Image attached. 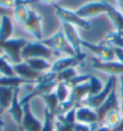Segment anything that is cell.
<instances>
[{
	"label": "cell",
	"instance_id": "obj_1",
	"mask_svg": "<svg viewBox=\"0 0 123 131\" xmlns=\"http://www.w3.org/2000/svg\"><path fill=\"white\" fill-rule=\"evenodd\" d=\"M58 85V80H56V74L53 72H47L45 74H41V76L36 80V85L30 88V93H27L23 99L21 100V104H29L30 100L34 98L42 97L47 93H50L55 90V87Z\"/></svg>",
	"mask_w": 123,
	"mask_h": 131
},
{
	"label": "cell",
	"instance_id": "obj_2",
	"mask_svg": "<svg viewBox=\"0 0 123 131\" xmlns=\"http://www.w3.org/2000/svg\"><path fill=\"white\" fill-rule=\"evenodd\" d=\"M27 41L23 38H10L8 41H0V50H3L7 57L14 63L23 62L22 59V50L26 45Z\"/></svg>",
	"mask_w": 123,
	"mask_h": 131
},
{
	"label": "cell",
	"instance_id": "obj_3",
	"mask_svg": "<svg viewBox=\"0 0 123 131\" xmlns=\"http://www.w3.org/2000/svg\"><path fill=\"white\" fill-rule=\"evenodd\" d=\"M41 42L45 47H48L49 49H51L55 52H65L68 56H75L74 50H73V48L67 42V39L65 37V34H63L62 30L55 32L51 37L42 39Z\"/></svg>",
	"mask_w": 123,
	"mask_h": 131
},
{
	"label": "cell",
	"instance_id": "obj_4",
	"mask_svg": "<svg viewBox=\"0 0 123 131\" xmlns=\"http://www.w3.org/2000/svg\"><path fill=\"white\" fill-rule=\"evenodd\" d=\"M115 85H116V76H112V75L109 76L106 83L104 85V88H103L97 95L86 97L85 99L82 100L84 106H87V107H90V108H92V110H97L98 107L102 106V104L106 100V98L109 97V94L111 93V91L115 88Z\"/></svg>",
	"mask_w": 123,
	"mask_h": 131
},
{
	"label": "cell",
	"instance_id": "obj_5",
	"mask_svg": "<svg viewBox=\"0 0 123 131\" xmlns=\"http://www.w3.org/2000/svg\"><path fill=\"white\" fill-rule=\"evenodd\" d=\"M55 8V13L58 16V18L62 23H66V24H71L73 26H78V28L85 29V30H89L91 28V24L86 19H82L75 13V11L68 10V8H65L62 6H59V5H54Z\"/></svg>",
	"mask_w": 123,
	"mask_h": 131
},
{
	"label": "cell",
	"instance_id": "obj_6",
	"mask_svg": "<svg viewBox=\"0 0 123 131\" xmlns=\"http://www.w3.org/2000/svg\"><path fill=\"white\" fill-rule=\"evenodd\" d=\"M53 55V50L45 47L41 41L38 42H27L23 50H22V59L27 60L32 57H41L48 60Z\"/></svg>",
	"mask_w": 123,
	"mask_h": 131
},
{
	"label": "cell",
	"instance_id": "obj_7",
	"mask_svg": "<svg viewBox=\"0 0 123 131\" xmlns=\"http://www.w3.org/2000/svg\"><path fill=\"white\" fill-rule=\"evenodd\" d=\"M110 6L111 5L106 1H90L78 8L75 13L82 19H87V18L96 17L100 13H108Z\"/></svg>",
	"mask_w": 123,
	"mask_h": 131
},
{
	"label": "cell",
	"instance_id": "obj_8",
	"mask_svg": "<svg viewBox=\"0 0 123 131\" xmlns=\"http://www.w3.org/2000/svg\"><path fill=\"white\" fill-rule=\"evenodd\" d=\"M62 31L65 34V37H66V39H67V42H68L69 45H71L73 48V50H74L75 56L84 61L86 57V54L82 52V50H81L82 39L79 37V35H78V32H77V30H75V28L71 24L62 23Z\"/></svg>",
	"mask_w": 123,
	"mask_h": 131
},
{
	"label": "cell",
	"instance_id": "obj_9",
	"mask_svg": "<svg viewBox=\"0 0 123 131\" xmlns=\"http://www.w3.org/2000/svg\"><path fill=\"white\" fill-rule=\"evenodd\" d=\"M23 28L36 39L42 41V17L34 10H29L27 18L23 24Z\"/></svg>",
	"mask_w": 123,
	"mask_h": 131
},
{
	"label": "cell",
	"instance_id": "obj_10",
	"mask_svg": "<svg viewBox=\"0 0 123 131\" xmlns=\"http://www.w3.org/2000/svg\"><path fill=\"white\" fill-rule=\"evenodd\" d=\"M81 47L82 48L89 49L90 51L94 52L99 59L104 61V62H110L115 60V54L111 47L106 45L104 42H100L98 44H93V43H89V42L82 41L81 42Z\"/></svg>",
	"mask_w": 123,
	"mask_h": 131
},
{
	"label": "cell",
	"instance_id": "obj_11",
	"mask_svg": "<svg viewBox=\"0 0 123 131\" xmlns=\"http://www.w3.org/2000/svg\"><path fill=\"white\" fill-rule=\"evenodd\" d=\"M120 107V103H118V97L116 94V90L113 88L111 91V93L109 94V97L106 98V100L102 104V106L98 107L96 110L97 117H98V124H102L105 116L111 111H118Z\"/></svg>",
	"mask_w": 123,
	"mask_h": 131
},
{
	"label": "cell",
	"instance_id": "obj_12",
	"mask_svg": "<svg viewBox=\"0 0 123 131\" xmlns=\"http://www.w3.org/2000/svg\"><path fill=\"white\" fill-rule=\"evenodd\" d=\"M24 117L21 128L23 131H41L43 128V123L38 121L32 113L30 108V104H24Z\"/></svg>",
	"mask_w": 123,
	"mask_h": 131
},
{
	"label": "cell",
	"instance_id": "obj_13",
	"mask_svg": "<svg viewBox=\"0 0 123 131\" xmlns=\"http://www.w3.org/2000/svg\"><path fill=\"white\" fill-rule=\"evenodd\" d=\"M92 67L94 69H98L103 73L109 74L110 76H116V75H122L123 74V63L121 62H104V61H98L96 59H92Z\"/></svg>",
	"mask_w": 123,
	"mask_h": 131
},
{
	"label": "cell",
	"instance_id": "obj_14",
	"mask_svg": "<svg viewBox=\"0 0 123 131\" xmlns=\"http://www.w3.org/2000/svg\"><path fill=\"white\" fill-rule=\"evenodd\" d=\"M18 94H19V87H16L13 93V99H12L11 106L8 108V113L11 114V117H12L14 123L17 125H19V128H21L22 122H23V117H24V106L21 104Z\"/></svg>",
	"mask_w": 123,
	"mask_h": 131
},
{
	"label": "cell",
	"instance_id": "obj_15",
	"mask_svg": "<svg viewBox=\"0 0 123 131\" xmlns=\"http://www.w3.org/2000/svg\"><path fill=\"white\" fill-rule=\"evenodd\" d=\"M13 70H14V74L17 76H19V78H22V79H24V80H27L30 82H36V80L41 76V73L34 70L25 61L14 64Z\"/></svg>",
	"mask_w": 123,
	"mask_h": 131
},
{
	"label": "cell",
	"instance_id": "obj_16",
	"mask_svg": "<svg viewBox=\"0 0 123 131\" xmlns=\"http://www.w3.org/2000/svg\"><path fill=\"white\" fill-rule=\"evenodd\" d=\"M77 123L93 125L98 124V117L96 111L87 106H78L77 107Z\"/></svg>",
	"mask_w": 123,
	"mask_h": 131
},
{
	"label": "cell",
	"instance_id": "obj_17",
	"mask_svg": "<svg viewBox=\"0 0 123 131\" xmlns=\"http://www.w3.org/2000/svg\"><path fill=\"white\" fill-rule=\"evenodd\" d=\"M84 62L82 60H80L77 56H67V57H62V59H59L54 62V64L51 66L50 72L58 74V73L65 70V69L68 68H74L75 66L81 64Z\"/></svg>",
	"mask_w": 123,
	"mask_h": 131
},
{
	"label": "cell",
	"instance_id": "obj_18",
	"mask_svg": "<svg viewBox=\"0 0 123 131\" xmlns=\"http://www.w3.org/2000/svg\"><path fill=\"white\" fill-rule=\"evenodd\" d=\"M89 81L85 83H81V85H78V86L71 88V94H69V101H72L75 106H78L80 103H82V100L85 99L87 95H89Z\"/></svg>",
	"mask_w": 123,
	"mask_h": 131
},
{
	"label": "cell",
	"instance_id": "obj_19",
	"mask_svg": "<svg viewBox=\"0 0 123 131\" xmlns=\"http://www.w3.org/2000/svg\"><path fill=\"white\" fill-rule=\"evenodd\" d=\"M16 87H0V114L4 110H8L13 99Z\"/></svg>",
	"mask_w": 123,
	"mask_h": 131
},
{
	"label": "cell",
	"instance_id": "obj_20",
	"mask_svg": "<svg viewBox=\"0 0 123 131\" xmlns=\"http://www.w3.org/2000/svg\"><path fill=\"white\" fill-rule=\"evenodd\" d=\"M13 32V24L8 16L0 18V41H8Z\"/></svg>",
	"mask_w": 123,
	"mask_h": 131
},
{
	"label": "cell",
	"instance_id": "obj_21",
	"mask_svg": "<svg viewBox=\"0 0 123 131\" xmlns=\"http://www.w3.org/2000/svg\"><path fill=\"white\" fill-rule=\"evenodd\" d=\"M32 83L27 80H24L19 76H3L0 78V87H19L23 85H29Z\"/></svg>",
	"mask_w": 123,
	"mask_h": 131
},
{
	"label": "cell",
	"instance_id": "obj_22",
	"mask_svg": "<svg viewBox=\"0 0 123 131\" xmlns=\"http://www.w3.org/2000/svg\"><path fill=\"white\" fill-rule=\"evenodd\" d=\"M106 14L109 16L110 20L112 21V24L115 25L117 32L123 34V13H121L120 11L116 10L113 6H110Z\"/></svg>",
	"mask_w": 123,
	"mask_h": 131
},
{
	"label": "cell",
	"instance_id": "obj_23",
	"mask_svg": "<svg viewBox=\"0 0 123 131\" xmlns=\"http://www.w3.org/2000/svg\"><path fill=\"white\" fill-rule=\"evenodd\" d=\"M41 98L43 99V101L45 104V110H48L53 116H55L56 114V110H58V107H59V104H60L55 92L47 93L44 95H42Z\"/></svg>",
	"mask_w": 123,
	"mask_h": 131
},
{
	"label": "cell",
	"instance_id": "obj_24",
	"mask_svg": "<svg viewBox=\"0 0 123 131\" xmlns=\"http://www.w3.org/2000/svg\"><path fill=\"white\" fill-rule=\"evenodd\" d=\"M25 62L30 66L34 70H36V72H38V73L45 72V70H49V69L51 68V66L49 64V62H48V60L41 59V57L27 59V60H25Z\"/></svg>",
	"mask_w": 123,
	"mask_h": 131
},
{
	"label": "cell",
	"instance_id": "obj_25",
	"mask_svg": "<svg viewBox=\"0 0 123 131\" xmlns=\"http://www.w3.org/2000/svg\"><path fill=\"white\" fill-rule=\"evenodd\" d=\"M104 43L109 45L111 48H122L123 49V36L120 32H110L105 38H104Z\"/></svg>",
	"mask_w": 123,
	"mask_h": 131
},
{
	"label": "cell",
	"instance_id": "obj_26",
	"mask_svg": "<svg viewBox=\"0 0 123 131\" xmlns=\"http://www.w3.org/2000/svg\"><path fill=\"white\" fill-rule=\"evenodd\" d=\"M55 94H56L59 101H60V103H63V101L69 99L71 88L67 86L66 82H58V85L55 87Z\"/></svg>",
	"mask_w": 123,
	"mask_h": 131
},
{
	"label": "cell",
	"instance_id": "obj_27",
	"mask_svg": "<svg viewBox=\"0 0 123 131\" xmlns=\"http://www.w3.org/2000/svg\"><path fill=\"white\" fill-rule=\"evenodd\" d=\"M27 13H29V8H27L25 5H16L13 7V16L16 18L18 24H21L23 26V24L25 23L27 18Z\"/></svg>",
	"mask_w": 123,
	"mask_h": 131
},
{
	"label": "cell",
	"instance_id": "obj_28",
	"mask_svg": "<svg viewBox=\"0 0 123 131\" xmlns=\"http://www.w3.org/2000/svg\"><path fill=\"white\" fill-rule=\"evenodd\" d=\"M121 119H122V116H121L120 111H111L105 116L104 121H103V124L108 126V128L112 129L120 123Z\"/></svg>",
	"mask_w": 123,
	"mask_h": 131
},
{
	"label": "cell",
	"instance_id": "obj_29",
	"mask_svg": "<svg viewBox=\"0 0 123 131\" xmlns=\"http://www.w3.org/2000/svg\"><path fill=\"white\" fill-rule=\"evenodd\" d=\"M89 86H90V90H89V95L87 97L97 95L104 88V85L102 83V81L97 76H93V75H91V78L89 80Z\"/></svg>",
	"mask_w": 123,
	"mask_h": 131
},
{
	"label": "cell",
	"instance_id": "obj_30",
	"mask_svg": "<svg viewBox=\"0 0 123 131\" xmlns=\"http://www.w3.org/2000/svg\"><path fill=\"white\" fill-rule=\"evenodd\" d=\"M78 74H77L74 68H68V69H65V70L58 73L56 74V80H58V82H68V81H71Z\"/></svg>",
	"mask_w": 123,
	"mask_h": 131
},
{
	"label": "cell",
	"instance_id": "obj_31",
	"mask_svg": "<svg viewBox=\"0 0 123 131\" xmlns=\"http://www.w3.org/2000/svg\"><path fill=\"white\" fill-rule=\"evenodd\" d=\"M54 123L55 116H53L48 110H44V122L41 131H54Z\"/></svg>",
	"mask_w": 123,
	"mask_h": 131
},
{
	"label": "cell",
	"instance_id": "obj_32",
	"mask_svg": "<svg viewBox=\"0 0 123 131\" xmlns=\"http://www.w3.org/2000/svg\"><path fill=\"white\" fill-rule=\"evenodd\" d=\"M0 73L3 74V76H16L13 66H10L1 56H0Z\"/></svg>",
	"mask_w": 123,
	"mask_h": 131
},
{
	"label": "cell",
	"instance_id": "obj_33",
	"mask_svg": "<svg viewBox=\"0 0 123 131\" xmlns=\"http://www.w3.org/2000/svg\"><path fill=\"white\" fill-rule=\"evenodd\" d=\"M90 78H91L90 74H84V75H79L78 74L75 78H73L71 81H68V82H66V83H67V86H68L69 88H73V87L78 86V85H81V83L87 82V81L90 80Z\"/></svg>",
	"mask_w": 123,
	"mask_h": 131
},
{
	"label": "cell",
	"instance_id": "obj_34",
	"mask_svg": "<svg viewBox=\"0 0 123 131\" xmlns=\"http://www.w3.org/2000/svg\"><path fill=\"white\" fill-rule=\"evenodd\" d=\"M73 107H77L72 101H69V100H66L63 103H60L59 104V107L58 110H56V114L55 116H58V114H65L66 112H68L69 110H72Z\"/></svg>",
	"mask_w": 123,
	"mask_h": 131
},
{
	"label": "cell",
	"instance_id": "obj_35",
	"mask_svg": "<svg viewBox=\"0 0 123 131\" xmlns=\"http://www.w3.org/2000/svg\"><path fill=\"white\" fill-rule=\"evenodd\" d=\"M72 130H73V126H71V125L66 124V123H62V122L55 119L54 131H72Z\"/></svg>",
	"mask_w": 123,
	"mask_h": 131
},
{
	"label": "cell",
	"instance_id": "obj_36",
	"mask_svg": "<svg viewBox=\"0 0 123 131\" xmlns=\"http://www.w3.org/2000/svg\"><path fill=\"white\" fill-rule=\"evenodd\" d=\"M115 57L118 60V62L123 63V49L122 48H112Z\"/></svg>",
	"mask_w": 123,
	"mask_h": 131
},
{
	"label": "cell",
	"instance_id": "obj_37",
	"mask_svg": "<svg viewBox=\"0 0 123 131\" xmlns=\"http://www.w3.org/2000/svg\"><path fill=\"white\" fill-rule=\"evenodd\" d=\"M13 13V10L12 8H5V7H0V18L5 17V16H8Z\"/></svg>",
	"mask_w": 123,
	"mask_h": 131
},
{
	"label": "cell",
	"instance_id": "obj_38",
	"mask_svg": "<svg viewBox=\"0 0 123 131\" xmlns=\"http://www.w3.org/2000/svg\"><path fill=\"white\" fill-rule=\"evenodd\" d=\"M111 131H123V117H122V119L120 121V123H118L115 128L111 129Z\"/></svg>",
	"mask_w": 123,
	"mask_h": 131
},
{
	"label": "cell",
	"instance_id": "obj_39",
	"mask_svg": "<svg viewBox=\"0 0 123 131\" xmlns=\"http://www.w3.org/2000/svg\"><path fill=\"white\" fill-rule=\"evenodd\" d=\"M94 131H111V129L108 128V126H105V125H100V126H98Z\"/></svg>",
	"mask_w": 123,
	"mask_h": 131
},
{
	"label": "cell",
	"instance_id": "obj_40",
	"mask_svg": "<svg viewBox=\"0 0 123 131\" xmlns=\"http://www.w3.org/2000/svg\"><path fill=\"white\" fill-rule=\"evenodd\" d=\"M120 83H121V97L123 98V74L120 75Z\"/></svg>",
	"mask_w": 123,
	"mask_h": 131
},
{
	"label": "cell",
	"instance_id": "obj_41",
	"mask_svg": "<svg viewBox=\"0 0 123 131\" xmlns=\"http://www.w3.org/2000/svg\"><path fill=\"white\" fill-rule=\"evenodd\" d=\"M117 4H118V6H120V8L123 11V0H116Z\"/></svg>",
	"mask_w": 123,
	"mask_h": 131
},
{
	"label": "cell",
	"instance_id": "obj_42",
	"mask_svg": "<svg viewBox=\"0 0 123 131\" xmlns=\"http://www.w3.org/2000/svg\"><path fill=\"white\" fill-rule=\"evenodd\" d=\"M42 1H44V3H48V4H53V3H55L56 0H42Z\"/></svg>",
	"mask_w": 123,
	"mask_h": 131
},
{
	"label": "cell",
	"instance_id": "obj_43",
	"mask_svg": "<svg viewBox=\"0 0 123 131\" xmlns=\"http://www.w3.org/2000/svg\"><path fill=\"white\" fill-rule=\"evenodd\" d=\"M120 107H121V112L123 113V99H122V101H121V105H120Z\"/></svg>",
	"mask_w": 123,
	"mask_h": 131
},
{
	"label": "cell",
	"instance_id": "obj_44",
	"mask_svg": "<svg viewBox=\"0 0 123 131\" xmlns=\"http://www.w3.org/2000/svg\"><path fill=\"white\" fill-rule=\"evenodd\" d=\"M4 126V122L1 121V118H0V128H3Z\"/></svg>",
	"mask_w": 123,
	"mask_h": 131
},
{
	"label": "cell",
	"instance_id": "obj_45",
	"mask_svg": "<svg viewBox=\"0 0 123 131\" xmlns=\"http://www.w3.org/2000/svg\"><path fill=\"white\" fill-rule=\"evenodd\" d=\"M1 130H3V128H0V131H1Z\"/></svg>",
	"mask_w": 123,
	"mask_h": 131
},
{
	"label": "cell",
	"instance_id": "obj_46",
	"mask_svg": "<svg viewBox=\"0 0 123 131\" xmlns=\"http://www.w3.org/2000/svg\"><path fill=\"white\" fill-rule=\"evenodd\" d=\"M121 35H122V36H123V34H121Z\"/></svg>",
	"mask_w": 123,
	"mask_h": 131
},
{
	"label": "cell",
	"instance_id": "obj_47",
	"mask_svg": "<svg viewBox=\"0 0 123 131\" xmlns=\"http://www.w3.org/2000/svg\"><path fill=\"white\" fill-rule=\"evenodd\" d=\"M72 131H73V130H72Z\"/></svg>",
	"mask_w": 123,
	"mask_h": 131
}]
</instances>
